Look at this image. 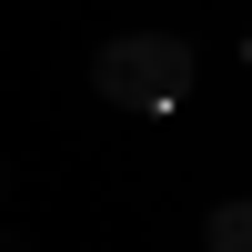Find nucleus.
<instances>
[{"instance_id": "obj_1", "label": "nucleus", "mask_w": 252, "mask_h": 252, "mask_svg": "<svg viewBox=\"0 0 252 252\" xmlns=\"http://www.w3.org/2000/svg\"><path fill=\"white\" fill-rule=\"evenodd\" d=\"M91 91L111 111H182L192 101V40L182 31H121L91 51Z\"/></svg>"}, {"instance_id": "obj_2", "label": "nucleus", "mask_w": 252, "mask_h": 252, "mask_svg": "<svg viewBox=\"0 0 252 252\" xmlns=\"http://www.w3.org/2000/svg\"><path fill=\"white\" fill-rule=\"evenodd\" d=\"M202 242L212 252H252V202H222V212L202 222Z\"/></svg>"}]
</instances>
